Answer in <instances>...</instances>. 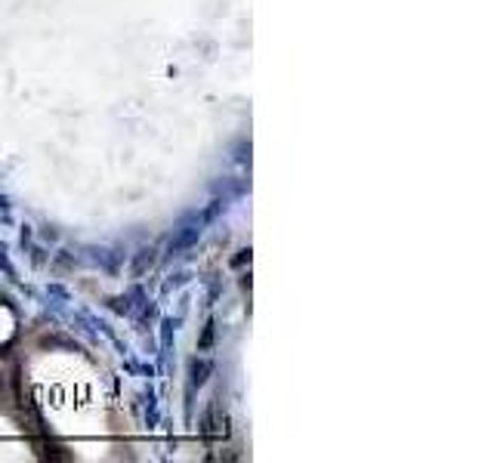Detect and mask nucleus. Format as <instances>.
<instances>
[{"mask_svg":"<svg viewBox=\"0 0 494 463\" xmlns=\"http://www.w3.org/2000/svg\"><path fill=\"white\" fill-rule=\"evenodd\" d=\"M207 370H210V361H201V365H195V383H204L207 380Z\"/></svg>","mask_w":494,"mask_h":463,"instance_id":"obj_1","label":"nucleus"}]
</instances>
